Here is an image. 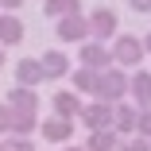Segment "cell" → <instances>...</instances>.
<instances>
[{
    "label": "cell",
    "mask_w": 151,
    "mask_h": 151,
    "mask_svg": "<svg viewBox=\"0 0 151 151\" xmlns=\"http://www.w3.org/2000/svg\"><path fill=\"white\" fill-rule=\"evenodd\" d=\"M112 66H120V70H139V62H143V39L139 35H132V31H124V35H116L112 39Z\"/></svg>",
    "instance_id": "1"
},
{
    "label": "cell",
    "mask_w": 151,
    "mask_h": 151,
    "mask_svg": "<svg viewBox=\"0 0 151 151\" xmlns=\"http://www.w3.org/2000/svg\"><path fill=\"white\" fill-rule=\"evenodd\" d=\"M132 89V78L120 70V66H109L101 70V81H97V101H109V105H120Z\"/></svg>",
    "instance_id": "2"
},
{
    "label": "cell",
    "mask_w": 151,
    "mask_h": 151,
    "mask_svg": "<svg viewBox=\"0 0 151 151\" xmlns=\"http://www.w3.org/2000/svg\"><path fill=\"white\" fill-rule=\"evenodd\" d=\"M85 19H89V39H97V43H105V39H116V35H120V19H116V12H112V8H89V12H85Z\"/></svg>",
    "instance_id": "3"
},
{
    "label": "cell",
    "mask_w": 151,
    "mask_h": 151,
    "mask_svg": "<svg viewBox=\"0 0 151 151\" xmlns=\"http://www.w3.org/2000/svg\"><path fill=\"white\" fill-rule=\"evenodd\" d=\"M81 124H85V132H101V128H112V105L109 101H85L81 105Z\"/></svg>",
    "instance_id": "4"
},
{
    "label": "cell",
    "mask_w": 151,
    "mask_h": 151,
    "mask_svg": "<svg viewBox=\"0 0 151 151\" xmlns=\"http://www.w3.org/2000/svg\"><path fill=\"white\" fill-rule=\"evenodd\" d=\"M54 35L62 39V43H85V39H89V19H85V12L54 19Z\"/></svg>",
    "instance_id": "5"
},
{
    "label": "cell",
    "mask_w": 151,
    "mask_h": 151,
    "mask_svg": "<svg viewBox=\"0 0 151 151\" xmlns=\"http://www.w3.org/2000/svg\"><path fill=\"white\" fill-rule=\"evenodd\" d=\"M78 58H81V66L97 70V74L112 66V50H109L105 43H97V39H85V43H81V50H78Z\"/></svg>",
    "instance_id": "6"
},
{
    "label": "cell",
    "mask_w": 151,
    "mask_h": 151,
    "mask_svg": "<svg viewBox=\"0 0 151 151\" xmlns=\"http://www.w3.org/2000/svg\"><path fill=\"white\" fill-rule=\"evenodd\" d=\"M39 62H43L47 81H62L66 74H74V62H70L66 50H47V54H39Z\"/></svg>",
    "instance_id": "7"
},
{
    "label": "cell",
    "mask_w": 151,
    "mask_h": 151,
    "mask_svg": "<svg viewBox=\"0 0 151 151\" xmlns=\"http://www.w3.org/2000/svg\"><path fill=\"white\" fill-rule=\"evenodd\" d=\"M136 124H139V109L136 105H128V101L112 105V132L116 136H136Z\"/></svg>",
    "instance_id": "8"
},
{
    "label": "cell",
    "mask_w": 151,
    "mask_h": 151,
    "mask_svg": "<svg viewBox=\"0 0 151 151\" xmlns=\"http://www.w3.org/2000/svg\"><path fill=\"white\" fill-rule=\"evenodd\" d=\"M39 132H43L47 143H70V136H74V120H66V116H47L43 124H39Z\"/></svg>",
    "instance_id": "9"
},
{
    "label": "cell",
    "mask_w": 151,
    "mask_h": 151,
    "mask_svg": "<svg viewBox=\"0 0 151 151\" xmlns=\"http://www.w3.org/2000/svg\"><path fill=\"white\" fill-rule=\"evenodd\" d=\"M43 81H47V74H43V62H39V58H19V62H16V85L39 89Z\"/></svg>",
    "instance_id": "10"
},
{
    "label": "cell",
    "mask_w": 151,
    "mask_h": 151,
    "mask_svg": "<svg viewBox=\"0 0 151 151\" xmlns=\"http://www.w3.org/2000/svg\"><path fill=\"white\" fill-rule=\"evenodd\" d=\"M81 97L74 93V89H58V93L50 97V109H54V116H66V120H78L81 116Z\"/></svg>",
    "instance_id": "11"
},
{
    "label": "cell",
    "mask_w": 151,
    "mask_h": 151,
    "mask_svg": "<svg viewBox=\"0 0 151 151\" xmlns=\"http://www.w3.org/2000/svg\"><path fill=\"white\" fill-rule=\"evenodd\" d=\"M128 97H132V105L143 112V109H151V70H136L132 74V89H128Z\"/></svg>",
    "instance_id": "12"
},
{
    "label": "cell",
    "mask_w": 151,
    "mask_h": 151,
    "mask_svg": "<svg viewBox=\"0 0 151 151\" xmlns=\"http://www.w3.org/2000/svg\"><path fill=\"white\" fill-rule=\"evenodd\" d=\"M23 19L16 16V12H0V47H16V43H23Z\"/></svg>",
    "instance_id": "13"
},
{
    "label": "cell",
    "mask_w": 151,
    "mask_h": 151,
    "mask_svg": "<svg viewBox=\"0 0 151 151\" xmlns=\"http://www.w3.org/2000/svg\"><path fill=\"white\" fill-rule=\"evenodd\" d=\"M8 105L16 112H27V116H39V93L35 89H27V85H16L12 93H8Z\"/></svg>",
    "instance_id": "14"
},
{
    "label": "cell",
    "mask_w": 151,
    "mask_h": 151,
    "mask_svg": "<svg viewBox=\"0 0 151 151\" xmlns=\"http://www.w3.org/2000/svg\"><path fill=\"white\" fill-rule=\"evenodd\" d=\"M85 151H120V136H116L112 128L89 132V136H85Z\"/></svg>",
    "instance_id": "15"
},
{
    "label": "cell",
    "mask_w": 151,
    "mask_h": 151,
    "mask_svg": "<svg viewBox=\"0 0 151 151\" xmlns=\"http://www.w3.org/2000/svg\"><path fill=\"white\" fill-rule=\"evenodd\" d=\"M70 81H74V93H78V97H81V93L97 97V81H101V74H97V70H89V66H81V70L70 74Z\"/></svg>",
    "instance_id": "16"
},
{
    "label": "cell",
    "mask_w": 151,
    "mask_h": 151,
    "mask_svg": "<svg viewBox=\"0 0 151 151\" xmlns=\"http://www.w3.org/2000/svg\"><path fill=\"white\" fill-rule=\"evenodd\" d=\"M43 12H47L50 19H62V16H78V12H81V0H47V4H43Z\"/></svg>",
    "instance_id": "17"
},
{
    "label": "cell",
    "mask_w": 151,
    "mask_h": 151,
    "mask_svg": "<svg viewBox=\"0 0 151 151\" xmlns=\"http://www.w3.org/2000/svg\"><path fill=\"white\" fill-rule=\"evenodd\" d=\"M12 112H16V109H12ZM31 132H39V116L16 112V120H12V136H27V139H31Z\"/></svg>",
    "instance_id": "18"
},
{
    "label": "cell",
    "mask_w": 151,
    "mask_h": 151,
    "mask_svg": "<svg viewBox=\"0 0 151 151\" xmlns=\"http://www.w3.org/2000/svg\"><path fill=\"white\" fill-rule=\"evenodd\" d=\"M12 120H16L12 105H8V101H0V139H4V136H12Z\"/></svg>",
    "instance_id": "19"
},
{
    "label": "cell",
    "mask_w": 151,
    "mask_h": 151,
    "mask_svg": "<svg viewBox=\"0 0 151 151\" xmlns=\"http://www.w3.org/2000/svg\"><path fill=\"white\" fill-rule=\"evenodd\" d=\"M120 151H151V139H143V136H124V139H120Z\"/></svg>",
    "instance_id": "20"
},
{
    "label": "cell",
    "mask_w": 151,
    "mask_h": 151,
    "mask_svg": "<svg viewBox=\"0 0 151 151\" xmlns=\"http://www.w3.org/2000/svg\"><path fill=\"white\" fill-rule=\"evenodd\" d=\"M4 151H35V143L27 136H4Z\"/></svg>",
    "instance_id": "21"
},
{
    "label": "cell",
    "mask_w": 151,
    "mask_h": 151,
    "mask_svg": "<svg viewBox=\"0 0 151 151\" xmlns=\"http://www.w3.org/2000/svg\"><path fill=\"white\" fill-rule=\"evenodd\" d=\"M136 136L151 139V109H143V112H139V124H136Z\"/></svg>",
    "instance_id": "22"
},
{
    "label": "cell",
    "mask_w": 151,
    "mask_h": 151,
    "mask_svg": "<svg viewBox=\"0 0 151 151\" xmlns=\"http://www.w3.org/2000/svg\"><path fill=\"white\" fill-rule=\"evenodd\" d=\"M132 12H151V0H128Z\"/></svg>",
    "instance_id": "23"
},
{
    "label": "cell",
    "mask_w": 151,
    "mask_h": 151,
    "mask_svg": "<svg viewBox=\"0 0 151 151\" xmlns=\"http://www.w3.org/2000/svg\"><path fill=\"white\" fill-rule=\"evenodd\" d=\"M27 4V0H0V8H4V12H16V8H23Z\"/></svg>",
    "instance_id": "24"
},
{
    "label": "cell",
    "mask_w": 151,
    "mask_h": 151,
    "mask_svg": "<svg viewBox=\"0 0 151 151\" xmlns=\"http://www.w3.org/2000/svg\"><path fill=\"white\" fill-rule=\"evenodd\" d=\"M143 50H147V54H151V31H147V35H143Z\"/></svg>",
    "instance_id": "25"
},
{
    "label": "cell",
    "mask_w": 151,
    "mask_h": 151,
    "mask_svg": "<svg viewBox=\"0 0 151 151\" xmlns=\"http://www.w3.org/2000/svg\"><path fill=\"white\" fill-rule=\"evenodd\" d=\"M4 50H8V47H0V70H4V62H8V54H4Z\"/></svg>",
    "instance_id": "26"
},
{
    "label": "cell",
    "mask_w": 151,
    "mask_h": 151,
    "mask_svg": "<svg viewBox=\"0 0 151 151\" xmlns=\"http://www.w3.org/2000/svg\"><path fill=\"white\" fill-rule=\"evenodd\" d=\"M62 151H85V147H62Z\"/></svg>",
    "instance_id": "27"
},
{
    "label": "cell",
    "mask_w": 151,
    "mask_h": 151,
    "mask_svg": "<svg viewBox=\"0 0 151 151\" xmlns=\"http://www.w3.org/2000/svg\"><path fill=\"white\" fill-rule=\"evenodd\" d=\"M0 151H4V139H0Z\"/></svg>",
    "instance_id": "28"
}]
</instances>
